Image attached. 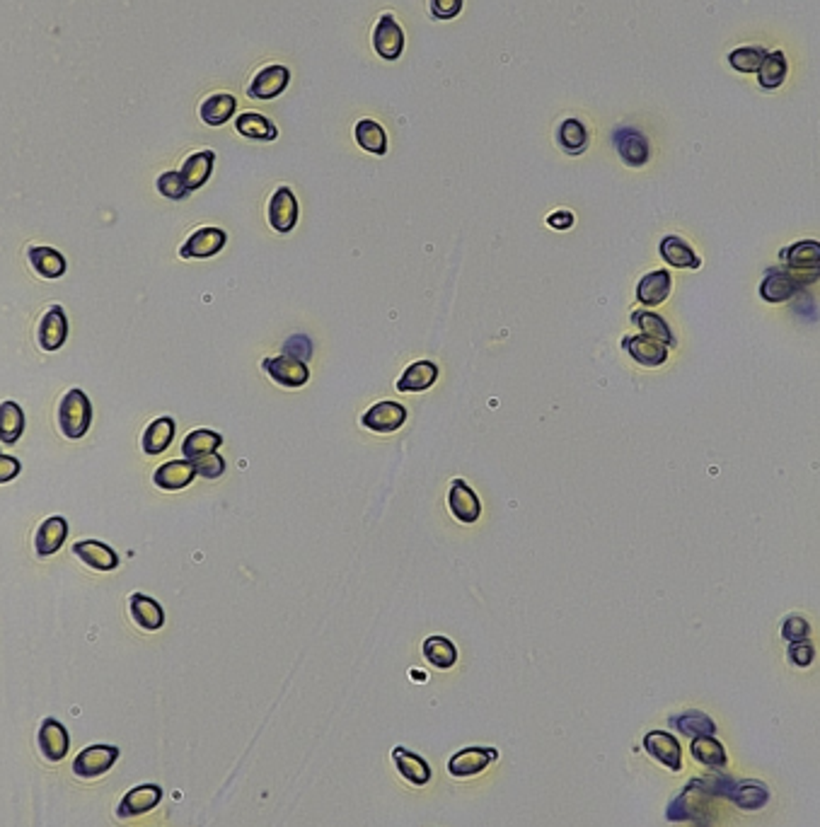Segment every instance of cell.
<instances>
[{
  "label": "cell",
  "mask_w": 820,
  "mask_h": 827,
  "mask_svg": "<svg viewBox=\"0 0 820 827\" xmlns=\"http://www.w3.org/2000/svg\"><path fill=\"white\" fill-rule=\"evenodd\" d=\"M712 798V791L707 789L704 779L687 784V789L670 804L668 820H693L707 813V801Z\"/></svg>",
  "instance_id": "cell-5"
},
{
  "label": "cell",
  "mask_w": 820,
  "mask_h": 827,
  "mask_svg": "<svg viewBox=\"0 0 820 827\" xmlns=\"http://www.w3.org/2000/svg\"><path fill=\"white\" fill-rule=\"evenodd\" d=\"M68 537V523L66 518H61V516H53V518H46L37 530V537H34V549H37L39 557H51L56 554L61 547H63V542Z\"/></svg>",
  "instance_id": "cell-22"
},
{
  "label": "cell",
  "mask_w": 820,
  "mask_h": 827,
  "mask_svg": "<svg viewBox=\"0 0 820 827\" xmlns=\"http://www.w3.org/2000/svg\"><path fill=\"white\" fill-rule=\"evenodd\" d=\"M298 223V201L295 194L288 187H279L274 191L269 201V226L276 233H291Z\"/></svg>",
  "instance_id": "cell-10"
},
{
  "label": "cell",
  "mask_w": 820,
  "mask_h": 827,
  "mask_svg": "<svg viewBox=\"0 0 820 827\" xmlns=\"http://www.w3.org/2000/svg\"><path fill=\"white\" fill-rule=\"evenodd\" d=\"M131 617L145 632H158L160 627L165 625V612L160 608V602L144 593L131 595Z\"/></svg>",
  "instance_id": "cell-24"
},
{
  "label": "cell",
  "mask_w": 820,
  "mask_h": 827,
  "mask_svg": "<svg viewBox=\"0 0 820 827\" xmlns=\"http://www.w3.org/2000/svg\"><path fill=\"white\" fill-rule=\"evenodd\" d=\"M438 380V366L431 361H416L399 376V392H424Z\"/></svg>",
  "instance_id": "cell-28"
},
{
  "label": "cell",
  "mask_w": 820,
  "mask_h": 827,
  "mask_svg": "<svg viewBox=\"0 0 820 827\" xmlns=\"http://www.w3.org/2000/svg\"><path fill=\"white\" fill-rule=\"evenodd\" d=\"M632 322L639 327L641 334H647L651 339H658L666 347H676V337L670 331L668 322L661 315H656L651 310H634Z\"/></svg>",
  "instance_id": "cell-34"
},
{
  "label": "cell",
  "mask_w": 820,
  "mask_h": 827,
  "mask_svg": "<svg viewBox=\"0 0 820 827\" xmlns=\"http://www.w3.org/2000/svg\"><path fill=\"white\" fill-rule=\"evenodd\" d=\"M690 752H693L694 760L702 762L704 767L723 769L726 767V762H729V757H726V750H723V745L719 743L714 736L693 738Z\"/></svg>",
  "instance_id": "cell-33"
},
{
  "label": "cell",
  "mask_w": 820,
  "mask_h": 827,
  "mask_svg": "<svg viewBox=\"0 0 820 827\" xmlns=\"http://www.w3.org/2000/svg\"><path fill=\"white\" fill-rule=\"evenodd\" d=\"M92 402L83 390H70L63 395L59 406V426L66 438H83L90 431Z\"/></svg>",
  "instance_id": "cell-2"
},
{
  "label": "cell",
  "mask_w": 820,
  "mask_h": 827,
  "mask_svg": "<svg viewBox=\"0 0 820 827\" xmlns=\"http://www.w3.org/2000/svg\"><path fill=\"white\" fill-rule=\"evenodd\" d=\"M73 554L80 557L88 566L98 569V571H114L119 566V554L114 552L105 542L85 540L73 544Z\"/></svg>",
  "instance_id": "cell-20"
},
{
  "label": "cell",
  "mask_w": 820,
  "mask_h": 827,
  "mask_svg": "<svg viewBox=\"0 0 820 827\" xmlns=\"http://www.w3.org/2000/svg\"><path fill=\"white\" fill-rule=\"evenodd\" d=\"M808 632H811V627H808V622H806L804 617H798V615L789 617V619H787V622H784V627H782V637L787 641H789V644H797V641H806V639H808Z\"/></svg>",
  "instance_id": "cell-46"
},
{
  "label": "cell",
  "mask_w": 820,
  "mask_h": 827,
  "mask_svg": "<svg viewBox=\"0 0 820 827\" xmlns=\"http://www.w3.org/2000/svg\"><path fill=\"white\" fill-rule=\"evenodd\" d=\"M644 748L647 752L658 760L661 765H666L673 772H680L683 767V752H680V743H677L676 738L670 736V733H663V730H651L644 738Z\"/></svg>",
  "instance_id": "cell-14"
},
{
  "label": "cell",
  "mask_w": 820,
  "mask_h": 827,
  "mask_svg": "<svg viewBox=\"0 0 820 827\" xmlns=\"http://www.w3.org/2000/svg\"><path fill=\"white\" fill-rule=\"evenodd\" d=\"M820 266L815 269H772L768 279L762 281L760 295L768 302H784L791 295H797L801 288H806L813 281H818Z\"/></svg>",
  "instance_id": "cell-1"
},
{
  "label": "cell",
  "mask_w": 820,
  "mask_h": 827,
  "mask_svg": "<svg viewBox=\"0 0 820 827\" xmlns=\"http://www.w3.org/2000/svg\"><path fill=\"white\" fill-rule=\"evenodd\" d=\"M174 438V419L172 416H160L145 429L144 433V452L148 455H160L170 448Z\"/></svg>",
  "instance_id": "cell-32"
},
{
  "label": "cell",
  "mask_w": 820,
  "mask_h": 827,
  "mask_svg": "<svg viewBox=\"0 0 820 827\" xmlns=\"http://www.w3.org/2000/svg\"><path fill=\"white\" fill-rule=\"evenodd\" d=\"M557 141L559 145H562V151H566L569 155H581V153L588 148V131L586 126H583V121H562V126H559L557 131Z\"/></svg>",
  "instance_id": "cell-40"
},
{
  "label": "cell",
  "mask_w": 820,
  "mask_h": 827,
  "mask_svg": "<svg viewBox=\"0 0 820 827\" xmlns=\"http://www.w3.org/2000/svg\"><path fill=\"white\" fill-rule=\"evenodd\" d=\"M497 757L499 752L494 748H465V750L452 755L451 762H448V772H451V776L465 779V776H474L484 772Z\"/></svg>",
  "instance_id": "cell-7"
},
{
  "label": "cell",
  "mask_w": 820,
  "mask_h": 827,
  "mask_svg": "<svg viewBox=\"0 0 820 827\" xmlns=\"http://www.w3.org/2000/svg\"><path fill=\"white\" fill-rule=\"evenodd\" d=\"M787 73H789V63H787L784 51L768 53L765 60H762L760 70H758L760 88H765V90H777V88H782L784 80H787Z\"/></svg>",
  "instance_id": "cell-36"
},
{
  "label": "cell",
  "mask_w": 820,
  "mask_h": 827,
  "mask_svg": "<svg viewBox=\"0 0 820 827\" xmlns=\"http://www.w3.org/2000/svg\"><path fill=\"white\" fill-rule=\"evenodd\" d=\"M163 798V789L158 784H144V786H135L121 798L116 815L119 818H134V815H144V813L153 811Z\"/></svg>",
  "instance_id": "cell-17"
},
{
  "label": "cell",
  "mask_w": 820,
  "mask_h": 827,
  "mask_svg": "<svg viewBox=\"0 0 820 827\" xmlns=\"http://www.w3.org/2000/svg\"><path fill=\"white\" fill-rule=\"evenodd\" d=\"M448 506H451V513L460 523H465V525H472L480 520L482 516V506H480V498L472 491V487L467 484L465 479H452L451 481V491H448Z\"/></svg>",
  "instance_id": "cell-9"
},
{
  "label": "cell",
  "mask_w": 820,
  "mask_h": 827,
  "mask_svg": "<svg viewBox=\"0 0 820 827\" xmlns=\"http://www.w3.org/2000/svg\"><path fill=\"white\" fill-rule=\"evenodd\" d=\"M194 462V469L199 477L203 479H219L220 474L226 472V460L220 458L219 452H211V455H203V458L191 460Z\"/></svg>",
  "instance_id": "cell-44"
},
{
  "label": "cell",
  "mask_w": 820,
  "mask_h": 827,
  "mask_svg": "<svg viewBox=\"0 0 820 827\" xmlns=\"http://www.w3.org/2000/svg\"><path fill=\"white\" fill-rule=\"evenodd\" d=\"M547 226L557 228V230H569L573 226V216L569 211L552 213L550 218H547Z\"/></svg>",
  "instance_id": "cell-51"
},
{
  "label": "cell",
  "mask_w": 820,
  "mask_h": 827,
  "mask_svg": "<svg viewBox=\"0 0 820 827\" xmlns=\"http://www.w3.org/2000/svg\"><path fill=\"white\" fill-rule=\"evenodd\" d=\"M68 339V317L61 305H53L39 324V344L44 351H56L66 344Z\"/></svg>",
  "instance_id": "cell-19"
},
{
  "label": "cell",
  "mask_w": 820,
  "mask_h": 827,
  "mask_svg": "<svg viewBox=\"0 0 820 827\" xmlns=\"http://www.w3.org/2000/svg\"><path fill=\"white\" fill-rule=\"evenodd\" d=\"M354 135L363 151L373 153V155H385L387 153V134L385 128L373 119H361L356 124Z\"/></svg>",
  "instance_id": "cell-38"
},
{
  "label": "cell",
  "mask_w": 820,
  "mask_h": 827,
  "mask_svg": "<svg viewBox=\"0 0 820 827\" xmlns=\"http://www.w3.org/2000/svg\"><path fill=\"white\" fill-rule=\"evenodd\" d=\"M235 128H238V134L245 135V138H252V141H276V138H279V128H276V124H271V121L259 112L240 114Z\"/></svg>",
  "instance_id": "cell-30"
},
{
  "label": "cell",
  "mask_w": 820,
  "mask_h": 827,
  "mask_svg": "<svg viewBox=\"0 0 820 827\" xmlns=\"http://www.w3.org/2000/svg\"><path fill=\"white\" fill-rule=\"evenodd\" d=\"M765 56H768V51L760 46H741V49L729 53V63L736 68L738 73H758Z\"/></svg>",
  "instance_id": "cell-43"
},
{
  "label": "cell",
  "mask_w": 820,
  "mask_h": 827,
  "mask_svg": "<svg viewBox=\"0 0 820 827\" xmlns=\"http://www.w3.org/2000/svg\"><path fill=\"white\" fill-rule=\"evenodd\" d=\"M658 252L676 269H700V256L694 255V249L683 237H677V235L663 237Z\"/></svg>",
  "instance_id": "cell-27"
},
{
  "label": "cell",
  "mask_w": 820,
  "mask_h": 827,
  "mask_svg": "<svg viewBox=\"0 0 820 827\" xmlns=\"http://www.w3.org/2000/svg\"><path fill=\"white\" fill-rule=\"evenodd\" d=\"M622 348L644 368H658V366L668 361V347L661 344L658 339L647 337V334L625 337L622 339Z\"/></svg>",
  "instance_id": "cell-11"
},
{
  "label": "cell",
  "mask_w": 820,
  "mask_h": 827,
  "mask_svg": "<svg viewBox=\"0 0 820 827\" xmlns=\"http://www.w3.org/2000/svg\"><path fill=\"white\" fill-rule=\"evenodd\" d=\"M392 760L397 765L399 775L405 776L409 784H415V786H426V784L431 782V767L416 755V752H409L405 750V748H395V750H392Z\"/></svg>",
  "instance_id": "cell-25"
},
{
  "label": "cell",
  "mask_w": 820,
  "mask_h": 827,
  "mask_svg": "<svg viewBox=\"0 0 820 827\" xmlns=\"http://www.w3.org/2000/svg\"><path fill=\"white\" fill-rule=\"evenodd\" d=\"M196 477L194 462L191 460H170L165 465H160L153 474L155 487L165 491H180L184 487H189Z\"/></svg>",
  "instance_id": "cell-18"
},
{
  "label": "cell",
  "mask_w": 820,
  "mask_h": 827,
  "mask_svg": "<svg viewBox=\"0 0 820 827\" xmlns=\"http://www.w3.org/2000/svg\"><path fill=\"white\" fill-rule=\"evenodd\" d=\"M670 726L680 730L683 736L690 738L714 736L716 733L714 721H712L707 714H702V711H687V714L673 716V719H670Z\"/></svg>",
  "instance_id": "cell-42"
},
{
  "label": "cell",
  "mask_w": 820,
  "mask_h": 827,
  "mask_svg": "<svg viewBox=\"0 0 820 827\" xmlns=\"http://www.w3.org/2000/svg\"><path fill=\"white\" fill-rule=\"evenodd\" d=\"M39 748H42L49 762L63 760L68 755V748H70V736H68L66 726L56 719H44L42 729H39Z\"/></svg>",
  "instance_id": "cell-16"
},
{
  "label": "cell",
  "mask_w": 820,
  "mask_h": 827,
  "mask_svg": "<svg viewBox=\"0 0 820 827\" xmlns=\"http://www.w3.org/2000/svg\"><path fill=\"white\" fill-rule=\"evenodd\" d=\"M726 798H731L743 811H760V808L769 804V791L760 782H738L731 784V791Z\"/></svg>",
  "instance_id": "cell-29"
},
{
  "label": "cell",
  "mask_w": 820,
  "mask_h": 827,
  "mask_svg": "<svg viewBox=\"0 0 820 827\" xmlns=\"http://www.w3.org/2000/svg\"><path fill=\"white\" fill-rule=\"evenodd\" d=\"M119 760V748L114 745H90L85 748L73 762V772L80 779H95L114 767V762Z\"/></svg>",
  "instance_id": "cell-4"
},
{
  "label": "cell",
  "mask_w": 820,
  "mask_h": 827,
  "mask_svg": "<svg viewBox=\"0 0 820 827\" xmlns=\"http://www.w3.org/2000/svg\"><path fill=\"white\" fill-rule=\"evenodd\" d=\"M220 445H223V436L220 433L211 429H196L184 438L182 452H184V460H196L203 458V455H211V452H219Z\"/></svg>",
  "instance_id": "cell-31"
},
{
  "label": "cell",
  "mask_w": 820,
  "mask_h": 827,
  "mask_svg": "<svg viewBox=\"0 0 820 827\" xmlns=\"http://www.w3.org/2000/svg\"><path fill=\"white\" fill-rule=\"evenodd\" d=\"M615 148H618L620 158L625 160L629 167H641L648 163L647 135L637 128H618L615 131Z\"/></svg>",
  "instance_id": "cell-15"
},
{
  "label": "cell",
  "mask_w": 820,
  "mask_h": 827,
  "mask_svg": "<svg viewBox=\"0 0 820 827\" xmlns=\"http://www.w3.org/2000/svg\"><path fill=\"white\" fill-rule=\"evenodd\" d=\"M813 655H815V651H813L811 641H808V639L797 641V644H791V646H789V661L794 663V665H798V668H806V665H811Z\"/></svg>",
  "instance_id": "cell-48"
},
{
  "label": "cell",
  "mask_w": 820,
  "mask_h": 827,
  "mask_svg": "<svg viewBox=\"0 0 820 827\" xmlns=\"http://www.w3.org/2000/svg\"><path fill=\"white\" fill-rule=\"evenodd\" d=\"M295 351L294 358H301V361H308L310 354H312V341L308 337H291L284 344V356H291Z\"/></svg>",
  "instance_id": "cell-49"
},
{
  "label": "cell",
  "mask_w": 820,
  "mask_h": 827,
  "mask_svg": "<svg viewBox=\"0 0 820 827\" xmlns=\"http://www.w3.org/2000/svg\"><path fill=\"white\" fill-rule=\"evenodd\" d=\"M670 288H673V276H670L668 271H651V274H647V276L639 281V286H637V301H639L641 305L656 308V305L666 302V298L670 295Z\"/></svg>",
  "instance_id": "cell-21"
},
{
  "label": "cell",
  "mask_w": 820,
  "mask_h": 827,
  "mask_svg": "<svg viewBox=\"0 0 820 827\" xmlns=\"http://www.w3.org/2000/svg\"><path fill=\"white\" fill-rule=\"evenodd\" d=\"M158 191L167 199H172V201H182L184 196L189 194V189L184 187V181H182L180 172H165L158 177Z\"/></svg>",
  "instance_id": "cell-45"
},
{
  "label": "cell",
  "mask_w": 820,
  "mask_h": 827,
  "mask_svg": "<svg viewBox=\"0 0 820 827\" xmlns=\"http://www.w3.org/2000/svg\"><path fill=\"white\" fill-rule=\"evenodd\" d=\"M373 46L385 60H397L405 49V32L392 15H383L373 30Z\"/></svg>",
  "instance_id": "cell-12"
},
{
  "label": "cell",
  "mask_w": 820,
  "mask_h": 827,
  "mask_svg": "<svg viewBox=\"0 0 820 827\" xmlns=\"http://www.w3.org/2000/svg\"><path fill=\"white\" fill-rule=\"evenodd\" d=\"M406 422V409L399 402H377L361 416V423L373 433H395Z\"/></svg>",
  "instance_id": "cell-8"
},
{
  "label": "cell",
  "mask_w": 820,
  "mask_h": 827,
  "mask_svg": "<svg viewBox=\"0 0 820 827\" xmlns=\"http://www.w3.org/2000/svg\"><path fill=\"white\" fill-rule=\"evenodd\" d=\"M30 264L44 279H61L66 274V259L51 247H32Z\"/></svg>",
  "instance_id": "cell-37"
},
{
  "label": "cell",
  "mask_w": 820,
  "mask_h": 827,
  "mask_svg": "<svg viewBox=\"0 0 820 827\" xmlns=\"http://www.w3.org/2000/svg\"><path fill=\"white\" fill-rule=\"evenodd\" d=\"M424 658L438 670H448L458 661V651L455 644L445 637H429L424 641Z\"/></svg>",
  "instance_id": "cell-39"
},
{
  "label": "cell",
  "mask_w": 820,
  "mask_h": 827,
  "mask_svg": "<svg viewBox=\"0 0 820 827\" xmlns=\"http://www.w3.org/2000/svg\"><path fill=\"white\" fill-rule=\"evenodd\" d=\"M226 230H220V228H199L182 245L180 256L182 259H209V256L219 255L220 249L226 247Z\"/></svg>",
  "instance_id": "cell-6"
},
{
  "label": "cell",
  "mask_w": 820,
  "mask_h": 827,
  "mask_svg": "<svg viewBox=\"0 0 820 827\" xmlns=\"http://www.w3.org/2000/svg\"><path fill=\"white\" fill-rule=\"evenodd\" d=\"M291 83V70L286 66H266L255 76L249 85V98L252 99H274L286 90Z\"/></svg>",
  "instance_id": "cell-13"
},
{
  "label": "cell",
  "mask_w": 820,
  "mask_h": 827,
  "mask_svg": "<svg viewBox=\"0 0 820 827\" xmlns=\"http://www.w3.org/2000/svg\"><path fill=\"white\" fill-rule=\"evenodd\" d=\"M465 0H431V13L436 20H452L462 13Z\"/></svg>",
  "instance_id": "cell-47"
},
{
  "label": "cell",
  "mask_w": 820,
  "mask_h": 827,
  "mask_svg": "<svg viewBox=\"0 0 820 827\" xmlns=\"http://www.w3.org/2000/svg\"><path fill=\"white\" fill-rule=\"evenodd\" d=\"M20 472H23L20 460L13 458V455H5V452L0 451V484H8V481L15 479Z\"/></svg>",
  "instance_id": "cell-50"
},
{
  "label": "cell",
  "mask_w": 820,
  "mask_h": 827,
  "mask_svg": "<svg viewBox=\"0 0 820 827\" xmlns=\"http://www.w3.org/2000/svg\"><path fill=\"white\" fill-rule=\"evenodd\" d=\"M235 109H238V99L233 95H228V92H216L211 98H206L199 107V114H201L203 124H209V126H223L226 121L233 119Z\"/></svg>",
  "instance_id": "cell-26"
},
{
  "label": "cell",
  "mask_w": 820,
  "mask_h": 827,
  "mask_svg": "<svg viewBox=\"0 0 820 827\" xmlns=\"http://www.w3.org/2000/svg\"><path fill=\"white\" fill-rule=\"evenodd\" d=\"M213 163H216V153L213 151H201V153H194V155H189L180 170L184 187H187L189 191L201 189L203 184L209 181V177H211Z\"/></svg>",
  "instance_id": "cell-23"
},
{
  "label": "cell",
  "mask_w": 820,
  "mask_h": 827,
  "mask_svg": "<svg viewBox=\"0 0 820 827\" xmlns=\"http://www.w3.org/2000/svg\"><path fill=\"white\" fill-rule=\"evenodd\" d=\"M782 256L791 269H815L820 266V242L801 240L791 245L789 249H784Z\"/></svg>",
  "instance_id": "cell-41"
},
{
  "label": "cell",
  "mask_w": 820,
  "mask_h": 827,
  "mask_svg": "<svg viewBox=\"0 0 820 827\" xmlns=\"http://www.w3.org/2000/svg\"><path fill=\"white\" fill-rule=\"evenodd\" d=\"M24 431L23 406L15 402H3L0 404V443L15 445Z\"/></svg>",
  "instance_id": "cell-35"
},
{
  "label": "cell",
  "mask_w": 820,
  "mask_h": 827,
  "mask_svg": "<svg viewBox=\"0 0 820 827\" xmlns=\"http://www.w3.org/2000/svg\"><path fill=\"white\" fill-rule=\"evenodd\" d=\"M262 368L274 383L281 385V387H288V390L303 387L310 380L308 363L301 361V358H294V356H271V358H264Z\"/></svg>",
  "instance_id": "cell-3"
}]
</instances>
